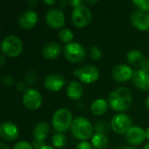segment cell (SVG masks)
I'll return each instance as SVG.
<instances>
[{
  "label": "cell",
  "mask_w": 149,
  "mask_h": 149,
  "mask_svg": "<svg viewBox=\"0 0 149 149\" xmlns=\"http://www.w3.org/2000/svg\"><path fill=\"white\" fill-rule=\"evenodd\" d=\"M143 149H149V143H148V144H147V145H146V146L144 147V148H143Z\"/></svg>",
  "instance_id": "f6af8a7d"
},
{
  "label": "cell",
  "mask_w": 149,
  "mask_h": 149,
  "mask_svg": "<svg viewBox=\"0 0 149 149\" xmlns=\"http://www.w3.org/2000/svg\"><path fill=\"white\" fill-rule=\"evenodd\" d=\"M123 149H137L134 147H127V148H123Z\"/></svg>",
  "instance_id": "ee69618b"
},
{
  "label": "cell",
  "mask_w": 149,
  "mask_h": 149,
  "mask_svg": "<svg viewBox=\"0 0 149 149\" xmlns=\"http://www.w3.org/2000/svg\"><path fill=\"white\" fill-rule=\"evenodd\" d=\"M133 81L134 84L141 90L147 91L149 90V72L139 69L134 72L133 75Z\"/></svg>",
  "instance_id": "e0dca14e"
},
{
  "label": "cell",
  "mask_w": 149,
  "mask_h": 149,
  "mask_svg": "<svg viewBox=\"0 0 149 149\" xmlns=\"http://www.w3.org/2000/svg\"><path fill=\"white\" fill-rule=\"evenodd\" d=\"M13 149H34L32 145H31L30 143L26 142V141H20L18 143H17L15 145V147Z\"/></svg>",
  "instance_id": "f546056e"
},
{
  "label": "cell",
  "mask_w": 149,
  "mask_h": 149,
  "mask_svg": "<svg viewBox=\"0 0 149 149\" xmlns=\"http://www.w3.org/2000/svg\"><path fill=\"white\" fill-rule=\"evenodd\" d=\"M64 54L67 60L72 63L81 62L86 58L85 48L77 42H71L66 44L64 47Z\"/></svg>",
  "instance_id": "5b68a950"
},
{
  "label": "cell",
  "mask_w": 149,
  "mask_h": 149,
  "mask_svg": "<svg viewBox=\"0 0 149 149\" xmlns=\"http://www.w3.org/2000/svg\"><path fill=\"white\" fill-rule=\"evenodd\" d=\"M45 143L44 141H37V140H34L33 142H32V147L34 149H42L45 147Z\"/></svg>",
  "instance_id": "d6a6232c"
},
{
  "label": "cell",
  "mask_w": 149,
  "mask_h": 149,
  "mask_svg": "<svg viewBox=\"0 0 149 149\" xmlns=\"http://www.w3.org/2000/svg\"><path fill=\"white\" fill-rule=\"evenodd\" d=\"M127 61L134 66H141V64L145 59L143 54L137 50L130 51L127 55Z\"/></svg>",
  "instance_id": "7402d4cb"
},
{
  "label": "cell",
  "mask_w": 149,
  "mask_h": 149,
  "mask_svg": "<svg viewBox=\"0 0 149 149\" xmlns=\"http://www.w3.org/2000/svg\"><path fill=\"white\" fill-rule=\"evenodd\" d=\"M83 93H84V89L79 82L72 81L68 84L67 89H66V93L70 99L75 100H79L82 97Z\"/></svg>",
  "instance_id": "d6986e66"
},
{
  "label": "cell",
  "mask_w": 149,
  "mask_h": 149,
  "mask_svg": "<svg viewBox=\"0 0 149 149\" xmlns=\"http://www.w3.org/2000/svg\"><path fill=\"white\" fill-rule=\"evenodd\" d=\"M38 22V15L34 10H27L24 11L18 18V24L21 28L28 30L35 26Z\"/></svg>",
  "instance_id": "5bb4252c"
},
{
  "label": "cell",
  "mask_w": 149,
  "mask_h": 149,
  "mask_svg": "<svg viewBox=\"0 0 149 149\" xmlns=\"http://www.w3.org/2000/svg\"><path fill=\"white\" fill-rule=\"evenodd\" d=\"M107 109H108L107 102L105 100H103V99L95 100L93 102L92 106H91V111H92V113L94 115H97V116L103 115L104 113H107Z\"/></svg>",
  "instance_id": "44dd1931"
},
{
  "label": "cell",
  "mask_w": 149,
  "mask_h": 149,
  "mask_svg": "<svg viewBox=\"0 0 149 149\" xmlns=\"http://www.w3.org/2000/svg\"><path fill=\"white\" fill-rule=\"evenodd\" d=\"M69 3H70V4L72 5L74 8H76V7H79V6H80V5H83V3H84V2L79 1V0H72V1H70Z\"/></svg>",
  "instance_id": "d590c367"
},
{
  "label": "cell",
  "mask_w": 149,
  "mask_h": 149,
  "mask_svg": "<svg viewBox=\"0 0 149 149\" xmlns=\"http://www.w3.org/2000/svg\"><path fill=\"white\" fill-rule=\"evenodd\" d=\"M146 138L149 141V127H148L146 130Z\"/></svg>",
  "instance_id": "ab89813d"
},
{
  "label": "cell",
  "mask_w": 149,
  "mask_h": 149,
  "mask_svg": "<svg viewBox=\"0 0 149 149\" xmlns=\"http://www.w3.org/2000/svg\"><path fill=\"white\" fill-rule=\"evenodd\" d=\"M126 139L131 145H140L146 139V131L140 127H132L126 134Z\"/></svg>",
  "instance_id": "2e32d148"
},
{
  "label": "cell",
  "mask_w": 149,
  "mask_h": 149,
  "mask_svg": "<svg viewBox=\"0 0 149 149\" xmlns=\"http://www.w3.org/2000/svg\"><path fill=\"white\" fill-rule=\"evenodd\" d=\"M93 125L85 117H77L73 120L71 126V132L72 135L81 141H86L93 136Z\"/></svg>",
  "instance_id": "7a4b0ae2"
},
{
  "label": "cell",
  "mask_w": 149,
  "mask_h": 149,
  "mask_svg": "<svg viewBox=\"0 0 149 149\" xmlns=\"http://www.w3.org/2000/svg\"><path fill=\"white\" fill-rule=\"evenodd\" d=\"M1 50L4 55L10 58H16L23 51V43L17 36L9 35L2 40Z\"/></svg>",
  "instance_id": "277c9868"
},
{
  "label": "cell",
  "mask_w": 149,
  "mask_h": 149,
  "mask_svg": "<svg viewBox=\"0 0 149 149\" xmlns=\"http://www.w3.org/2000/svg\"><path fill=\"white\" fill-rule=\"evenodd\" d=\"M42 149H54V148H53L52 147H50V146H46V145H45V147H44Z\"/></svg>",
  "instance_id": "b9f144b4"
},
{
  "label": "cell",
  "mask_w": 149,
  "mask_h": 149,
  "mask_svg": "<svg viewBox=\"0 0 149 149\" xmlns=\"http://www.w3.org/2000/svg\"><path fill=\"white\" fill-rule=\"evenodd\" d=\"M72 19L74 24L79 28L86 26L92 20V12L90 9L86 6L80 5L73 9L72 13Z\"/></svg>",
  "instance_id": "8992f818"
},
{
  "label": "cell",
  "mask_w": 149,
  "mask_h": 149,
  "mask_svg": "<svg viewBox=\"0 0 149 149\" xmlns=\"http://www.w3.org/2000/svg\"><path fill=\"white\" fill-rule=\"evenodd\" d=\"M76 149H92V145L87 141H81L78 144Z\"/></svg>",
  "instance_id": "1f68e13d"
},
{
  "label": "cell",
  "mask_w": 149,
  "mask_h": 149,
  "mask_svg": "<svg viewBox=\"0 0 149 149\" xmlns=\"http://www.w3.org/2000/svg\"><path fill=\"white\" fill-rule=\"evenodd\" d=\"M52 144L56 148H63L66 145V138L62 133H57L52 136Z\"/></svg>",
  "instance_id": "cb8c5ba5"
},
{
  "label": "cell",
  "mask_w": 149,
  "mask_h": 149,
  "mask_svg": "<svg viewBox=\"0 0 149 149\" xmlns=\"http://www.w3.org/2000/svg\"><path fill=\"white\" fill-rule=\"evenodd\" d=\"M133 3L139 8V10L146 11L149 10V0H135Z\"/></svg>",
  "instance_id": "83f0119b"
},
{
  "label": "cell",
  "mask_w": 149,
  "mask_h": 149,
  "mask_svg": "<svg viewBox=\"0 0 149 149\" xmlns=\"http://www.w3.org/2000/svg\"><path fill=\"white\" fill-rule=\"evenodd\" d=\"M61 52V46L58 43L50 42L46 44L43 50L42 54L47 59H55L57 58Z\"/></svg>",
  "instance_id": "ac0fdd59"
},
{
  "label": "cell",
  "mask_w": 149,
  "mask_h": 149,
  "mask_svg": "<svg viewBox=\"0 0 149 149\" xmlns=\"http://www.w3.org/2000/svg\"><path fill=\"white\" fill-rule=\"evenodd\" d=\"M46 24L52 29H59L65 24V15L58 9H52L45 16Z\"/></svg>",
  "instance_id": "8fae6325"
},
{
  "label": "cell",
  "mask_w": 149,
  "mask_h": 149,
  "mask_svg": "<svg viewBox=\"0 0 149 149\" xmlns=\"http://www.w3.org/2000/svg\"><path fill=\"white\" fill-rule=\"evenodd\" d=\"M43 100L40 93L34 89L29 88L23 95V103L24 107L30 110H35L40 107L42 105Z\"/></svg>",
  "instance_id": "9c48e42d"
},
{
  "label": "cell",
  "mask_w": 149,
  "mask_h": 149,
  "mask_svg": "<svg viewBox=\"0 0 149 149\" xmlns=\"http://www.w3.org/2000/svg\"><path fill=\"white\" fill-rule=\"evenodd\" d=\"M0 135L3 140L6 141H12L17 138L18 129L14 123L5 121L1 125Z\"/></svg>",
  "instance_id": "9a60e30c"
},
{
  "label": "cell",
  "mask_w": 149,
  "mask_h": 149,
  "mask_svg": "<svg viewBox=\"0 0 149 149\" xmlns=\"http://www.w3.org/2000/svg\"><path fill=\"white\" fill-rule=\"evenodd\" d=\"M72 38H73V33L70 29L65 28V29H62L60 31V32H59V39L62 42L69 44V43H71Z\"/></svg>",
  "instance_id": "d4e9b609"
},
{
  "label": "cell",
  "mask_w": 149,
  "mask_h": 149,
  "mask_svg": "<svg viewBox=\"0 0 149 149\" xmlns=\"http://www.w3.org/2000/svg\"><path fill=\"white\" fill-rule=\"evenodd\" d=\"M49 132H50V127L46 122L42 121V122L38 123L34 128V131H33L34 140L44 141L47 138Z\"/></svg>",
  "instance_id": "ffe728a7"
},
{
  "label": "cell",
  "mask_w": 149,
  "mask_h": 149,
  "mask_svg": "<svg viewBox=\"0 0 149 149\" xmlns=\"http://www.w3.org/2000/svg\"><path fill=\"white\" fill-rule=\"evenodd\" d=\"M2 80H3V83L4 84V86H10L13 84V79H12V77L10 75L3 76Z\"/></svg>",
  "instance_id": "4dcf8cb0"
},
{
  "label": "cell",
  "mask_w": 149,
  "mask_h": 149,
  "mask_svg": "<svg viewBox=\"0 0 149 149\" xmlns=\"http://www.w3.org/2000/svg\"><path fill=\"white\" fill-rule=\"evenodd\" d=\"M111 127L117 134H127V131L132 127V120L127 114L118 113L112 119Z\"/></svg>",
  "instance_id": "ba28073f"
},
{
  "label": "cell",
  "mask_w": 149,
  "mask_h": 149,
  "mask_svg": "<svg viewBox=\"0 0 149 149\" xmlns=\"http://www.w3.org/2000/svg\"><path fill=\"white\" fill-rule=\"evenodd\" d=\"M0 149H9V148L6 144L2 142V143H0Z\"/></svg>",
  "instance_id": "74e56055"
},
{
  "label": "cell",
  "mask_w": 149,
  "mask_h": 149,
  "mask_svg": "<svg viewBox=\"0 0 149 149\" xmlns=\"http://www.w3.org/2000/svg\"><path fill=\"white\" fill-rule=\"evenodd\" d=\"M74 75L79 77V79L86 84H90L95 82L100 76L99 70L93 65H85L79 69H75Z\"/></svg>",
  "instance_id": "52a82bcc"
},
{
  "label": "cell",
  "mask_w": 149,
  "mask_h": 149,
  "mask_svg": "<svg viewBox=\"0 0 149 149\" xmlns=\"http://www.w3.org/2000/svg\"><path fill=\"white\" fill-rule=\"evenodd\" d=\"M90 56L94 60H98L101 58L102 56V52L100 51V49L97 46H92L90 48Z\"/></svg>",
  "instance_id": "4316f807"
},
{
  "label": "cell",
  "mask_w": 149,
  "mask_h": 149,
  "mask_svg": "<svg viewBox=\"0 0 149 149\" xmlns=\"http://www.w3.org/2000/svg\"><path fill=\"white\" fill-rule=\"evenodd\" d=\"M92 145L96 149H105L108 146L107 137L104 134H95L92 137Z\"/></svg>",
  "instance_id": "603a6c76"
},
{
  "label": "cell",
  "mask_w": 149,
  "mask_h": 149,
  "mask_svg": "<svg viewBox=\"0 0 149 149\" xmlns=\"http://www.w3.org/2000/svg\"><path fill=\"white\" fill-rule=\"evenodd\" d=\"M0 65H1V66H3V65H4V63H5V58H4V56L3 55H1L0 56Z\"/></svg>",
  "instance_id": "8d00e7d4"
},
{
  "label": "cell",
  "mask_w": 149,
  "mask_h": 149,
  "mask_svg": "<svg viewBox=\"0 0 149 149\" xmlns=\"http://www.w3.org/2000/svg\"><path fill=\"white\" fill-rule=\"evenodd\" d=\"M141 69L142 70H144V71H146V72H149V58H145L144 59V61L142 62V64H141Z\"/></svg>",
  "instance_id": "836d02e7"
},
{
  "label": "cell",
  "mask_w": 149,
  "mask_h": 149,
  "mask_svg": "<svg viewBox=\"0 0 149 149\" xmlns=\"http://www.w3.org/2000/svg\"><path fill=\"white\" fill-rule=\"evenodd\" d=\"M45 3H48V4H53V3H55V1H53V0H45Z\"/></svg>",
  "instance_id": "f35d334b"
},
{
  "label": "cell",
  "mask_w": 149,
  "mask_h": 149,
  "mask_svg": "<svg viewBox=\"0 0 149 149\" xmlns=\"http://www.w3.org/2000/svg\"><path fill=\"white\" fill-rule=\"evenodd\" d=\"M85 3H97V1H86Z\"/></svg>",
  "instance_id": "7bdbcfd3"
},
{
  "label": "cell",
  "mask_w": 149,
  "mask_h": 149,
  "mask_svg": "<svg viewBox=\"0 0 149 149\" xmlns=\"http://www.w3.org/2000/svg\"><path fill=\"white\" fill-rule=\"evenodd\" d=\"M134 72L132 68L127 65H119L113 69V79L117 82H125L133 78Z\"/></svg>",
  "instance_id": "7c38bea8"
},
{
  "label": "cell",
  "mask_w": 149,
  "mask_h": 149,
  "mask_svg": "<svg viewBox=\"0 0 149 149\" xmlns=\"http://www.w3.org/2000/svg\"><path fill=\"white\" fill-rule=\"evenodd\" d=\"M108 101L110 107L113 110L118 112L126 111L132 105V93L128 88L120 86L110 93Z\"/></svg>",
  "instance_id": "6da1fadb"
},
{
  "label": "cell",
  "mask_w": 149,
  "mask_h": 149,
  "mask_svg": "<svg viewBox=\"0 0 149 149\" xmlns=\"http://www.w3.org/2000/svg\"><path fill=\"white\" fill-rule=\"evenodd\" d=\"M146 107H147V108L149 110V96L148 98L146 100Z\"/></svg>",
  "instance_id": "60d3db41"
},
{
  "label": "cell",
  "mask_w": 149,
  "mask_h": 149,
  "mask_svg": "<svg viewBox=\"0 0 149 149\" xmlns=\"http://www.w3.org/2000/svg\"><path fill=\"white\" fill-rule=\"evenodd\" d=\"M133 25L140 31H147L149 29V12L146 10H135L131 16Z\"/></svg>",
  "instance_id": "30bf717a"
},
{
  "label": "cell",
  "mask_w": 149,
  "mask_h": 149,
  "mask_svg": "<svg viewBox=\"0 0 149 149\" xmlns=\"http://www.w3.org/2000/svg\"><path fill=\"white\" fill-rule=\"evenodd\" d=\"M65 79L58 73H52L48 75L45 80V86L51 92H58L65 86Z\"/></svg>",
  "instance_id": "4fadbf2b"
},
{
  "label": "cell",
  "mask_w": 149,
  "mask_h": 149,
  "mask_svg": "<svg viewBox=\"0 0 149 149\" xmlns=\"http://www.w3.org/2000/svg\"><path fill=\"white\" fill-rule=\"evenodd\" d=\"M17 89L18 92H26V86L25 83L24 82H19L18 84H17Z\"/></svg>",
  "instance_id": "e575fe53"
},
{
  "label": "cell",
  "mask_w": 149,
  "mask_h": 149,
  "mask_svg": "<svg viewBox=\"0 0 149 149\" xmlns=\"http://www.w3.org/2000/svg\"><path fill=\"white\" fill-rule=\"evenodd\" d=\"M36 80V72L34 70H29L25 74V83L31 85Z\"/></svg>",
  "instance_id": "f1b7e54d"
},
{
  "label": "cell",
  "mask_w": 149,
  "mask_h": 149,
  "mask_svg": "<svg viewBox=\"0 0 149 149\" xmlns=\"http://www.w3.org/2000/svg\"><path fill=\"white\" fill-rule=\"evenodd\" d=\"M72 121V115L66 108H60L57 110L52 118V127L58 133L66 132L71 127Z\"/></svg>",
  "instance_id": "3957f363"
},
{
  "label": "cell",
  "mask_w": 149,
  "mask_h": 149,
  "mask_svg": "<svg viewBox=\"0 0 149 149\" xmlns=\"http://www.w3.org/2000/svg\"><path fill=\"white\" fill-rule=\"evenodd\" d=\"M110 126L104 121H100L95 126V134H106L109 131Z\"/></svg>",
  "instance_id": "484cf974"
}]
</instances>
